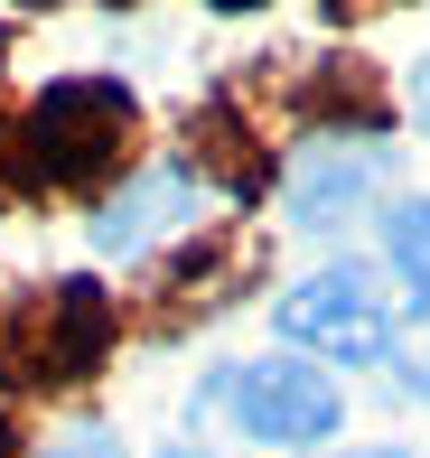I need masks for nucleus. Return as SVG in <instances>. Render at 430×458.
<instances>
[{
	"label": "nucleus",
	"mask_w": 430,
	"mask_h": 458,
	"mask_svg": "<svg viewBox=\"0 0 430 458\" xmlns=\"http://www.w3.org/2000/svg\"><path fill=\"white\" fill-rule=\"evenodd\" d=\"M375 187H384V150L337 140V150H318V159L291 169V225H299V234H327V225H346Z\"/></svg>",
	"instance_id": "obj_7"
},
{
	"label": "nucleus",
	"mask_w": 430,
	"mask_h": 458,
	"mask_svg": "<svg viewBox=\"0 0 430 458\" xmlns=\"http://www.w3.org/2000/svg\"><path fill=\"white\" fill-rule=\"evenodd\" d=\"M281 337L299 346V356H337V365H375L393 356V290H384L365 262H337V272L299 281L291 300H281Z\"/></svg>",
	"instance_id": "obj_4"
},
{
	"label": "nucleus",
	"mask_w": 430,
	"mask_h": 458,
	"mask_svg": "<svg viewBox=\"0 0 430 458\" xmlns=\"http://www.w3.org/2000/svg\"><path fill=\"white\" fill-rule=\"evenodd\" d=\"M131 131H140L131 85H113V75H66V85H47L29 103V122L10 131L19 187H66V197H85V187H104L122 159H131Z\"/></svg>",
	"instance_id": "obj_1"
},
{
	"label": "nucleus",
	"mask_w": 430,
	"mask_h": 458,
	"mask_svg": "<svg viewBox=\"0 0 430 458\" xmlns=\"http://www.w3.org/2000/svg\"><path fill=\"white\" fill-rule=\"evenodd\" d=\"M169 458H207V449H169Z\"/></svg>",
	"instance_id": "obj_15"
},
{
	"label": "nucleus",
	"mask_w": 430,
	"mask_h": 458,
	"mask_svg": "<svg viewBox=\"0 0 430 458\" xmlns=\"http://www.w3.org/2000/svg\"><path fill=\"white\" fill-rule=\"evenodd\" d=\"M113 337H122V300L104 281H85V272L38 281L29 300L0 318V374L29 384V393H75V384L104 374Z\"/></svg>",
	"instance_id": "obj_2"
},
{
	"label": "nucleus",
	"mask_w": 430,
	"mask_h": 458,
	"mask_svg": "<svg viewBox=\"0 0 430 458\" xmlns=\"http://www.w3.org/2000/svg\"><path fill=\"white\" fill-rule=\"evenodd\" d=\"M253 272H262V234H207V243H188L178 262H159V281H140V290H150L140 337H188V327H207L215 309H234L243 290H253Z\"/></svg>",
	"instance_id": "obj_5"
},
{
	"label": "nucleus",
	"mask_w": 430,
	"mask_h": 458,
	"mask_svg": "<svg viewBox=\"0 0 430 458\" xmlns=\"http://www.w3.org/2000/svg\"><path fill=\"white\" fill-rule=\"evenodd\" d=\"M188 150L207 159V169L234 187V197H262L272 187V150L253 140V122H243V103L234 94H215V103H197V122H188Z\"/></svg>",
	"instance_id": "obj_9"
},
{
	"label": "nucleus",
	"mask_w": 430,
	"mask_h": 458,
	"mask_svg": "<svg viewBox=\"0 0 430 458\" xmlns=\"http://www.w3.org/2000/svg\"><path fill=\"white\" fill-rule=\"evenodd\" d=\"M188 216H197V178L188 169H140L104 216H94V243H104V253H150V243L169 234V225H188Z\"/></svg>",
	"instance_id": "obj_8"
},
{
	"label": "nucleus",
	"mask_w": 430,
	"mask_h": 458,
	"mask_svg": "<svg viewBox=\"0 0 430 458\" xmlns=\"http://www.w3.org/2000/svg\"><path fill=\"white\" fill-rule=\"evenodd\" d=\"M291 122H309V131H346V140L375 150V131H393V103H384V85H375L365 56H318V66L291 85Z\"/></svg>",
	"instance_id": "obj_6"
},
{
	"label": "nucleus",
	"mask_w": 430,
	"mask_h": 458,
	"mask_svg": "<svg viewBox=\"0 0 430 458\" xmlns=\"http://www.w3.org/2000/svg\"><path fill=\"white\" fill-rule=\"evenodd\" d=\"M356 458H402V449H356Z\"/></svg>",
	"instance_id": "obj_14"
},
{
	"label": "nucleus",
	"mask_w": 430,
	"mask_h": 458,
	"mask_svg": "<svg viewBox=\"0 0 430 458\" xmlns=\"http://www.w3.org/2000/svg\"><path fill=\"white\" fill-rule=\"evenodd\" d=\"M384 253H393V272L430 300V197H412V206H393V225H384Z\"/></svg>",
	"instance_id": "obj_10"
},
{
	"label": "nucleus",
	"mask_w": 430,
	"mask_h": 458,
	"mask_svg": "<svg viewBox=\"0 0 430 458\" xmlns=\"http://www.w3.org/2000/svg\"><path fill=\"white\" fill-rule=\"evenodd\" d=\"M421 122H430V66H421Z\"/></svg>",
	"instance_id": "obj_13"
},
{
	"label": "nucleus",
	"mask_w": 430,
	"mask_h": 458,
	"mask_svg": "<svg viewBox=\"0 0 430 458\" xmlns=\"http://www.w3.org/2000/svg\"><path fill=\"white\" fill-rule=\"evenodd\" d=\"M207 403H224V411H234V430H243V440H262V449H318L327 430L346 421L337 384H327L309 356H253V365L224 374ZM207 403H197V411H207Z\"/></svg>",
	"instance_id": "obj_3"
},
{
	"label": "nucleus",
	"mask_w": 430,
	"mask_h": 458,
	"mask_svg": "<svg viewBox=\"0 0 430 458\" xmlns=\"http://www.w3.org/2000/svg\"><path fill=\"white\" fill-rule=\"evenodd\" d=\"M38 458H122V440H113V430H56Z\"/></svg>",
	"instance_id": "obj_12"
},
{
	"label": "nucleus",
	"mask_w": 430,
	"mask_h": 458,
	"mask_svg": "<svg viewBox=\"0 0 430 458\" xmlns=\"http://www.w3.org/2000/svg\"><path fill=\"white\" fill-rule=\"evenodd\" d=\"M393 346H402V356H393L402 393H421V403H430V309H421V327H412V337H393Z\"/></svg>",
	"instance_id": "obj_11"
}]
</instances>
